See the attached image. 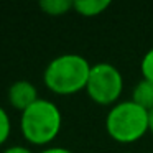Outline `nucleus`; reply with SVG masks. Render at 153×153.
<instances>
[{
	"instance_id": "f8f14e48",
	"label": "nucleus",
	"mask_w": 153,
	"mask_h": 153,
	"mask_svg": "<svg viewBox=\"0 0 153 153\" xmlns=\"http://www.w3.org/2000/svg\"><path fill=\"white\" fill-rule=\"evenodd\" d=\"M40 153H73L69 148H64V146H48V148L41 150Z\"/></svg>"
},
{
	"instance_id": "f03ea898",
	"label": "nucleus",
	"mask_w": 153,
	"mask_h": 153,
	"mask_svg": "<svg viewBox=\"0 0 153 153\" xmlns=\"http://www.w3.org/2000/svg\"><path fill=\"white\" fill-rule=\"evenodd\" d=\"M63 115L59 107L48 99H38L20 117L23 138L31 145H50L61 132Z\"/></svg>"
},
{
	"instance_id": "f257e3e1",
	"label": "nucleus",
	"mask_w": 153,
	"mask_h": 153,
	"mask_svg": "<svg viewBox=\"0 0 153 153\" xmlns=\"http://www.w3.org/2000/svg\"><path fill=\"white\" fill-rule=\"evenodd\" d=\"M92 64L77 53H63L45 68L43 82L56 96H73L86 91Z\"/></svg>"
},
{
	"instance_id": "1a4fd4ad",
	"label": "nucleus",
	"mask_w": 153,
	"mask_h": 153,
	"mask_svg": "<svg viewBox=\"0 0 153 153\" xmlns=\"http://www.w3.org/2000/svg\"><path fill=\"white\" fill-rule=\"evenodd\" d=\"M140 73H142V79L153 82V48H150L143 54L142 63H140Z\"/></svg>"
},
{
	"instance_id": "423d86ee",
	"label": "nucleus",
	"mask_w": 153,
	"mask_h": 153,
	"mask_svg": "<svg viewBox=\"0 0 153 153\" xmlns=\"http://www.w3.org/2000/svg\"><path fill=\"white\" fill-rule=\"evenodd\" d=\"M132 100L145 110L153 109V82L146 79H140L132 89Z\"/></svg>"
},
{
	"instance_id": "20e7f679",
	"label": "nucleus",
	"mask_w": 153,
	"mask_h": 153,
	"mask_svg": "<svg viewBox=\"0 0 153 153\" xmlns=\"http://www.w3.org/2000/svg\"><path fill=\"white\" fill-rule=\"evenodd\" d=\"M123 91V76L117 66L110 63L92 64L89 79L86 84V94L97 105H115L120 102Z\"/></svg>"
},
{
	"instance_id": "6e6552de",
	"label": "nucleus",
	"mask_w": 153,
	"mask_h": 153,
	"mask_svg": "<svg viewBox=\"0 0 153 153\" xmlns=\"http://www.w3.org/2000/svg\"><path fill=\"white\" fill-rule=\"evenodd\" d=\"M38 5L43 10V13L50 15V17H63L69 10H73L71 0H41Z\"/></svg>"
},
{
	"instance_id": "9b49d317",
	"label": "nucleus",
	"mask_w": 153,
	"mask_h": 153,
	"mask_svg": "<svg viewBox=\"0 0 153 153\" xmlns=\"http://www.w3.org/2000/svg\"><path fill=\"white\" fill-rule=\"evenodd\" d=\"M2 153H33V152L25 145H12V146H7Z\"/></svg>"
},
{
	"instance_id": "9d476101",
	"label": "nucleus",
	"mask_w": 153,
	"mask_h": 153,
	"mask_svg": "<svg viewBox=\"0 0 153 153\" xmlns=\"http://www.w3.org/2000/svg\"><path fill=\"white\" fill-rule=\"evenodd\" d=\"M10 132H12L10 117H8L7 110H5L4 107H0V145H4V143L8 140Z\"/></svg>"
},
{
	"instance_id": "7ed1b4c3",
	"label": "nucleus",
	"mask_w": 153,
	"mask_h": 153,
	"mask_svg": "<svg viewBox=\"0 0 153 153\" xmlns=\"http://www.w3.org/2000/svg\"><path fill=\"white\" fill-rule=\"evenodd\" d=\"M105 132L114 142L128 145L148 133V110L137 105L132 99L120 100L109 109Z\"/></svg>"
},
{
	"instance_id": "39448f33",
	"label": "nucleus",
	"mask_w": 153,
	"mask_h": 153,
	"mask_svg": "<svg viewBox=\"0 0 153 153\" xmlns=\"http://www.w3.org/2000/svg\"><path fill=\"white\" fill-rule=\"evenodd\" d=\"M8 102L13 109L25 112L30 105H33L40 97H38V89L33 82L27 79L15 81L10 87H8Z\"/></svg>"
},
{
	"instance_id": "ddd939ff",
	"label": "nucleus",
	"mask_w": 153,
	"mask_h": 153,
	"mask_svg": "<svg viewBox=\"0 0 153 153\" xmlns=\"http://www.w3.org/2000/svg\"><path fill=\"white\" fill-rule=\"evenodd\" d=\"M148 132L153 135V109L148 112Z\"/></svg>"
},
{
	"instance_id": "0eeeda50",
	"label": "nucleus",
	"mask_w": 153,
	"mask_h": 153,
	"mask_svg": "<svg viewBox=\"0 0 153 153\" xmlns=\"http://www.w3.org/2000/svg\"><path fill=\"white\" fill-rule=\"evenodd\" d=\"M109 7H110L109 0H76V2H73V10L76 13H79L81 17H87V18L99 17Z\"/></svg>"
}]
</instances>
